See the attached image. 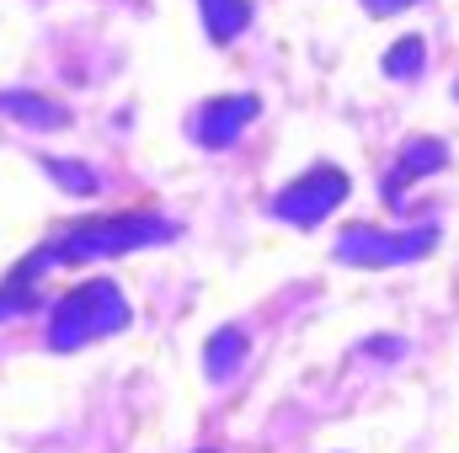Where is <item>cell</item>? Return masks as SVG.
<instances>
[{
    "instance_id": "cell-10",
    "label": "cell",
    "mask_w": 459,
    "mask_h": 453,
    "mask_svg": "<svg viewBox=\"0 0 459 453\" xmlns=\"http://www.w3.org/2000/svg\"><path fill=\"white\" fill-rule=\"evenodd\" d=\"M422 64H428V43L422 38H401L385 54V75L390 81H411V75H422Z\"/></svg>"
},
{
    "instance_id": "cell-9",
    "label": "cell",
    "mask_w": 459,
    "mask_h": 453,
    "mask_svg": "<svg viewBox=\"0 0 459 453\" xmlns=\"http://www.w3.org/2000/svg\"><path fill=\"white\" fill-rule=\"evenodd\" d=\"M204 5V27L214 43H230L251 27V0H198Z\"/></svg>"
},
{
    "instance_id": "cell-1",
    "label": "cell",
    "mask_w": 459,
    "mask_h": 453,
    "mask_svg": "<svg viewBox=\"0 0 459 453\" xmlns=\"http://www.w3.org/2000/svg\"><path fill=\"white\" fill-rule=\"evenodd\" d=\"M128 321H134V310H128L123 288L108 283V278H91V283L70 288V294L54 304V315H48V346H54V352H81L86 341L113 337Z\"/></svg>"
},
{
    "instance_id": "cell-5",
    "label": "cell",
    "mask_w": 459,
    "mask_h": 453,
    "mask_svg": "<svg viewBox=\"0 0 459 453\" xmlns=\"http://www.w3.org/2000/svg\"><path fill=\"white\" fill-rule=\"evenodd\" d=\"M256 113H262L256 97H214V102L204 107V117H198V144H204V150H230V144L240 139V128Z\"/></svg>"
},
{
    "instance_id": "cell-13",
    "label": "cell",
    "mask_w": 459,
    "mask_h": 453,
    "mask_svg": "<svg viewBox=\"0 0 459 453\" xmlns=\"http://www.w3.org/2000/svg\"><path fill=\"white\" fill-rule=\"evenodd\" d=\"M0 315H11V304H5V299H0Z\"/></svg>"
},
{
    "instance_id": "cell-4",
    "label": "cell",
    "mask_w": 459,
    "mask_h": 453,
    "mask_svg": "<svg viewBox=\"0 0 459 453\" xmlns=\"http://www.w3.org/2000/svg\"><path fill=\"white\" fill-rule=\"evenodd\" d=\"M347 187H352L347 171H337V166H310L305 176H294L273 198V214L294 229H310V225H321L326 214H337V203H347Z\"/></svg>"
},
{
    "instance_id": "cell-12",
    "label": "cell",
    "mask_w": 459,
    "mask_h": 453,
    "mask_svg": "<svg viewBox=\"0 0 459 453\" xmlns=\"http://www.w3.org/2000/svg\"><path fill=\"white\" fill-rule=\"evenodd\" d=\"M406 5H417V0H363V11H374V16H390V11H406Z\"/></svg>"
},
{
    "instance_id": "cell-8",
    "label": "cell",
    "mask_w": 459,
    "mask_h": 453,
    "mask_svg": "<svg viewBox=\"0 0 459 453\" xmlns=\"http://www.w3.org/2000/svg\"><path fill=\"white\" fill-rule=\"evenodd\" d=\"M0 113L22 117V123H32V128H65V123H70V113H65L59 102H48V97H38V91H5V97H0Z\"/></svg>"
},
{
    "instance_id": "cell-11",
    "label": "cell",
    "mask_w": 459,
    "mask_h": 453,
    "mask_svg": "<svg viewBox=\"0 0 459 453\" xmlns=\"http://www.w3.org/2000/svg\"><path fill=\"white\" fill-rule=\"evenodd\" d=\"M43 171L65 187V192H75V198H91L102 182H97V171L91 166H81V160H43Z\"/></svg>"
},
{
    "instance_id": "cell-3",
    "label": "cell",
    "mask_w": 459,
    "mask_h": 453,
    "mask_svg": "<svg viewBox=\"0 0 459 453\" xmlns=\"http://www.w3.org/2000/svg\"><path fill=\"white\" fill-rule=\"evenodd\" d=\"M438 245V229L433 225H417L406 235H390V229H374V225H347L342 240H337V261L347 267H395V261H417Z\"/></svg>"
},
{
    "instance_id": "cell-7",
    "label": "cell",
    "mask_w": 459,
    "mask_h": 453,
    "mask_svg": "<svg viewBox=\"0 0 459 453\" xmlns=\"http://www.w3.org/2000/svg\"><path fill=\"white\" fill-rule=\"evenodd\" d=\"M240 363H246V331H240V326H220V331L209 337V346H204V373H209L214 384H225V379H235Z\"/></svg>"
},
{
    "instance_id": "cell-6",
    "label": "cell",
    "mask_w": 459,
    "mask_h": 453,
    "mask_svg": "<svg viewBox=\"0 0 459 453\" xmlns=\"http://www.w3.org/2000/svg\"><path fill=\"white\" fill-rule=\"evenodd\" d=\"M444 166H449V150H444L438 139H411V144L401 150V160H395L390 182H385V203H390V209H401L406 182H411V176H433V171H444Z\"/></svg>"
},
{
    "instance_id": "cell-2",
    "label": "cell",
    "mask_w": 459,
    "mask_h": 453,
    "mask_svg": "<svg viewBox=\"0 0 459 453\" xmlns=\"http://www.w3.org/2000/svg\"><path fill=\"white\" fill-rule=\"evenodd\" d=\"M171 235H177L171 219H155V214H113V219L70 225L54 245H43V256L48 261H102V256H123V251H139V245H160Z\"/></svg>"
}]
</instances>
